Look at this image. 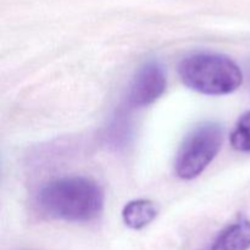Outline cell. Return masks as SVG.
I'll return each instance as SVG.
<instances>
[{
  "label": "cell",
  "mask_w": 250,
  "mask_h": 250,
  "mask_svg": "<svg viewBox=\"0 0 250 250\" xmlns=\"http://www.w3.org/2000/svg\"><path fill=\"white\" fill-rule=\"evenodd\" d=\"M247 77H248V84H249V88H250V62L248 65V68H247Z\"/></svg>",
  "instance_id": "8"
},
{
  "label": "cell",
  "mask_w": 250,
  "mask_h": 250,
  "mask_svg": "<svg viewBox=\"0 0 250 250\" xmlns=\"http://www.w3.org/2000/svg\"><path fill=\"white\" fill-rule=\"evenodd\" d=\"M158 216L155 203L148 199H137L127 203L122 210L125 225L132 229H142L150 225Z\"/></svg>",
  "instance_id": "6"
},
{
  "label": "cell",
  "mask_w": 250,
  "mask_h": 250,
  "mask_svg": "<svg viewBox=\"0 0 250 250\" xmlns=\"http://www.w3.org/2000/svg\"><path fill=\"white\" fill-rule=\"evenodd\" d=\"M167 80L164 66L155 60L143 63L136 72L127 93L129 106L144 107L155 103L165 93Z\"/></svg>",
  "instance_id": "4"
},
{
  "label": "cell",
  "mask_w": 250,
  "mask_h": 250,
  "mask_svg": "<svg viewBox=\"0 0 250 250\" xmlns=\"http://www.w3.org/2000/svg\"><path fill=\"white\" fill-rule=\"evenodd\" d=\"M178 75L186 87L205 95L231 94L243 82V72L233 60L205 51L186 56L178 65Z\"/></svg>",
  "instance_id": "2"
},
{
  "label": "cell",
  "mask_w": 250,
  "mask_h": 250,
  "mask_svg": "<svg viewBox=\"0 0 250 250\" xmlns=\"http://www.w3.org/2000/svg\"><path fill=\"white\" fill-rule=\"evenodd\" d=\"M232 148L242 153H250V110L242 115L229 134Z\"/></svg>",
  "instance_id": "7"
},
{
  "label": "cell",
  "mask_w": 250,
  "mask_h": 250,
  "mask_svg": "<svg viewBox=\"0 0 250 250\" xmlns=\"http://www.w3.org/2000/svg\"><path fill=\"white\" fill-rule=\"evenodd\" d=\"M41 212L54 220L89 222L104 209V192L99 183L84 176H66L45 183L37 194Z\"/></svg>",
  "instance_id": "1"
},
{
  "label": "cell",
  "mask_w": 250,
  "mask_h": 250,
  "mask_svg": "<svg viewBox=\"0 0 250 250\" xmlns=\"http://www.w3.org/2000/svg\"><path fill=\"white\" fill-rule=\"evenodd\" d=\"M250 221L239 219L217 233L207 250H249Z\"/></svg>",
  "instance_id": "5"
},
{
  "label": "cell",
  "mask_w": 250,
  "mask_h": 250,
  "mask_svg": "<svg viewBox=\"0 0 250 250\" xmlns=\"http://www.w3.org/2000/svg\"><path fill=\"white\" fill-rule=\"evenodd\" d=\"M224 142V128L212 121L203 122L188 133L175 160V172L186 181L194 180L216 158Z\"/></svg>",
  "instance_id": "3"
}]
</instances>
